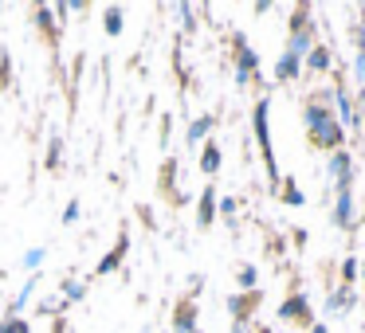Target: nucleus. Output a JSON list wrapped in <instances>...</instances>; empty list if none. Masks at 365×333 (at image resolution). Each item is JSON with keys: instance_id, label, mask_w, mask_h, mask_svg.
Wrapping results in <instances>:
<instances>
[{"instance_id": "423d86ee", "label": "nucleus", "mask_w": 365, "mask_h": 333, "mask_svg": "<svg viewBox=\"0 0 365 333\" xmlns=\"http://www.w3.org/2000/svg\"><path fill=\"white\" fill-rule=\"evenodd\" d=\"M275 71H279V79H291V75H294V71H299V59H294V56H291V51H287V56H283V59H279V67H275Z\"/></svg>"}, {"instance_id": "7ed1b4c3", "label": "nucleus", "mask_w": 365, "mask_h": 333, "mask_svg": "<svg viewBox=\"0 0 365 333\" xmlns=\"http://www.w3.org/2000/svg\"><path fill=\"white\" fill-rule=\"evenodd\" d=\"M122 255H126V236H122V239H118V247H114V251L106 255L103 263H98V275H110V270H114V267H118V263H122Z\"/></svg>"}, {"instance_id": "4468645a", "label": "nucleus", "mask_w": 365, "mask_h": 333, "mask_svg": "<svg viewBox=\"0 0 365 333\" xmlns=\"http://www.w3.org/2000/svg\"><path fill=\"white\" fill-rule=\"evenodd\" d=\"M63 294H67V298H83V286H75V282H63Z\"/></svg>"}, {"instance_id": "f257e3e1", "label": "nucleus", "mask_w": 365, "mask_h": 333, "mask_svg": "<svg viewBox=\"0 0 365 333\" xmlns=\"http://www.w3.org/2000/svg\"><path fill=\"white\" fill-rule=\"evenodd\" d=\"M307 122H310V134H314V142H322V145H338V137H341V126L338 122H330V114L326 110H307Z\"/></svg>"}, {"instance_id": "ddd939ff", "label": "nucleus", "mask_w": 365, "mask_h": 333, "mask_svg": "<svg viewBox=\"0 0 365 333\" xmlns=\"http://www.w3.org/2000/svg\"><path fill=\"white\" fill-rule=\"evenodd\" d=\"M79 220V204H67V212H63V223H75Z\"/></svg>"}, {"instance_id": "9b49d317", "label": "nucleus", "mask_w": 365, "mask_h": 333, "mask_svg": "<svg viewBox=\"0 0 365 333\" xmlns=\"http://www.w3.org/2000/svg\"><path fill=\"white\" fill-rule=\"evenodd\" d=\"M349 216H354V212H349V189H341V200H338V220H341V223H349Z\"/></svg>"}, {"instance_id": "2eb2a0df", "label": "nucleus", "mask_w": 365, "mask_h": 333, "mask_svg": "<svg viewBox=\"0 0 365 333\" xmlns=\"http://www.w3.org/2000/svg\"><path fill=\"white\" fill-rule=\"evenodd\" d=\"M240 282L252 286V282H255V270H252V267H244V270H240Z\"/></svg>"}, {"instance_id": "6e6552de", "label": "nucleus", "mask_w": 365, "mask_h": 333, "mask_svg": "<svg viewBox=\"0 0 365 333\" xmlns=\"http://www.w3.org/2000/svg\"><path fill=\"white\" fill-rule=\"evenodd\" d=\"M106 32H110V36L122 32V12L118 9H106Z\"/></svg>"}, {"instance_id": "f3484780", "label": "nucleus", "mask_w": 365, "mask_h": 333, "mask_svg": "<svg viewBox=\"0 0 365 333\" xmlns=\"http://www.w3.org/2000/svg\"><path fill=\"white\" fill-rule=\"evenodd\" d=\"M361 48H365V28H361Z\"/></svg>"}, {"instance_id": "1a4fd4ad", "label": "nucleus", "mask_w": 365, "mask_h": 333, "mask_svg": "<svg viewBox=\"0 0 365 333\" xmlns=\"http://www.w3.org/2000/svg\"><path fill=\"white\" fill-rule=\"evenodd\" d=\"M0 333H28V322L24 317H9V322H0Z\"/></svg>"}, {"instance_id": "20e7f679", "label": "nucleus", "mask_w": 365, "mask_h": 333, "mask_svg": "<svg viewBox=\"0 0 365 333\" xmlns=\"http://www.w3.org/2000/svg\"><path fill=\"white\" fill-rule=\"evenodd\" d=\"M212 212H216V192L205 189V196H200V228H208V223H212Z\"/></svg>"}, {"instance_id": "39448f33", "label": "nucleus", "mask_w": 365, "mask_h": 333, "mask_svg": "<svg viewBox=\"0 0 365 333\" xmlns=\"http://www.w3.org/2000/svg\"><path fill=\"white\" fill-rule=\"evenodd\" d=\"M200 169H205V173H216V169H220V149H216V145H208V149H205Z\"/></svg>"}, {"instance_id": "9d476101", "label": "nucleus", "mask_w": 365, "mask_h": 333, "mask_svg": "<svg viewBox=\"0 0 365 333\" xmlns=\"http://www.w3.org/2000/svg\"><path fill=\"white\" fill-rule=\"evenodd\" d=\"M177 329L181 333H192V310L181 306V314H177Z\"/></svg>"}, {"instance_id": "f03ea898", "label": "nucleus", "mask_w": 365, "mask_h": 333, "mask_svg": "<svg viewBox=\"0 0 365 333\" xmlns=\"http://www.w3.org/2000/svg\"><path fill=\"white\" fill-rule=\"evenodd\" d=\"M255 134H259V145H263V157H267V165H271V176H279L275 173V157H271V137H267V102L255 106Z\"/></svg>"}, {"instance_id": "f8f14e48", "label": "nucleus", "mask_w": 365, "mask_h": 333, "mask_svg": "<svg viewBox=\"0 0 365 333\" xmlns=\"http://www.w3.org/2000/svg\"><path fill=\"white\" fill-rule=\"evenodd\" d=\"M338 106H341V122H354V114H349V98L338 95Z\"/></svg>"}, {"instance_id": "dca6fc26", "label": "nucleus", "mask_w": 365, "mask_h": 333, "mask_svg": "<svg viewBox=\"0 0 365 333\" xmlns=\"http://www.w3.org/2000/svg\"><path fill=\"white\" fill-rule=\"evenodd\" d=\"M40 259H43V251H28L24 263H28V267H40Z\"/></svg>"}, {"instance_id": "0eeeda50", "label": "nucleus", "mask_w": 365, "mask_h": 333, "mask_svg": "<svg viewBox=\"0 0 365 333\" xmlns=\"http://www.w3.org/2000/svg\"><path fill=\"white\" fill-rule=\"evenodd\" d=\"M208 130H212V118H200V122H192V126H189V142H192V145H197V142H200V137H205V134H208Z\"/></svg>"}]
</instances>
